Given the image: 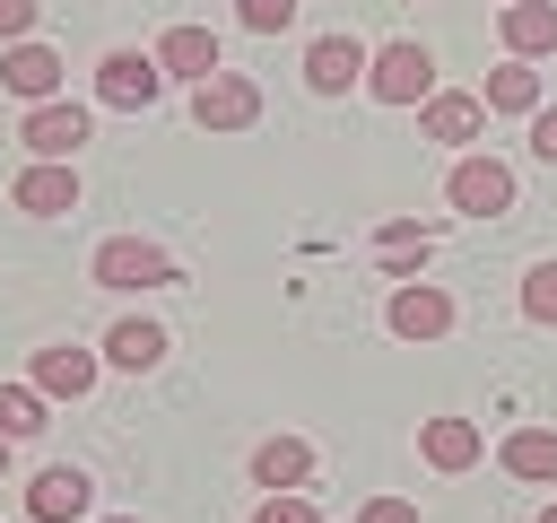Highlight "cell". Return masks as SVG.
<instances>
[{"instance_id":"cell-1","label":"cell","mask_w":557,"mask_h":523,"mask_svg":"<svg viewBox=\"0 0 557 523\" xmlns=\"http://www.w3.org/2000/svg\"><path fill=\"white\" fill-rule=\"evenodd\" d=\"M87 279L113 288V296H148V288H174L183 262H174L157 235H104V244L87 253Z\"/></svg>"},{"instance_id":"cell-2","label":"cell","mask_w":557,"mask_h":523,"mask_svg":"<svg viewBox=\"0 0 557 523\" xmlns=\"http://www.w3.org/2000/svg\"><path fill=\"white\" fill-rule=\"evenodd\" d=\"M366 96H374V105H426V96H435V52H426L418 35L374 44V61H366Z\"/></svg>"},{"instance_id":"cell-3","label":"cell","mask_w":557,"mask_h":523,"mask_svg":"<svg viewBox=\"0 0 557 523\" xmlns=\"http://www.w3.org/2000/svg\"><path fill=\"white\" fill-rule=\"evenodd\" d=\"M165 87H174V78H165V61H157V52H139V44H113V52L96 61V105H113V113H148Z\"/></svg>"},{"instance_id":"cell-4","label":"cell","mask_w":557,"mask_h":523,"mask_svg":"<svg viewBox=\"0 0 557 523\" xmlns=\"http://www.w3.org/2000/svg\"><path fill=\"white\" fill-rule=\"evenodd\" d=\"M191 122H200L209 139H226V131H252V122H261V78H244V70H218V78H200V87H191Z\"/></svg>"},{"instance_id":"cell-5","label":"cell","mask_w":557,"mask_h":523,"mask_svg":"<svg viewBox=\"0 0 557 523\" xmlns=\"http://www.w3.org/2000/svg\"><path fill=\"white\" fill-rule=\"evenodd\" d=\"M87 131H96V105H78V96H52V105H26V113H17L26 157H78Z\"/></svg>"},{"instance_id":"cell-6","label":"cell","mask_w":557,"mask_h":523,"mask_svg":"<svg viewBox=\"0 0 557 523\" xmlns=\"http://www.w3.org/2000/svg\"><path fill=\"white\" fill-rule=\"evenodd\" d=\"M444 200L461 209V218H505L513 209V166L505 157H453V174H444Z\"/></svg>"},{"instance_id":"cell-7","label":"cell","mask_w":557,"mask_h":523,"mask_svg":"<svg viewBox=\"0 0 557 523\" xmlns=\"http://www.w3.org/2000/svg\"><path fill=\"white\" fill-rule=\"evenodd\" d=\"M453 323H461V305H453L435 279H400V288L383 296V331H392V340H444Z\"/></svg>"},{"instance_id":"cell-8","label":"cell","mask_w":557,"mask_h":523,"mask_svg":"<svg viewBox=\"0 0 557 523\" xmlns=\"http://www.w3.org/2000/svg\"><path fill=\"white\" fill-rule=\"evenodd\" d=\"M0 87L17 96V105H52V96H70V61L52 52V44H0Z\"/></svg>"},{"instance_id":"cell-9","label":"cell","mask_w":557,"mask_h":523,"mask_svg":"<svg viewBox=\"0 0 557 523\" xmlns=\"http://www.w3.org/2000/svg\"><path fill=\"white\" fill-rule=\"evenodd\" d=\"M96 375H104V349H78V340H44L35 366H26V384H35L44 401H87Z\"/></svg>"},{"instance_id":"cell-10","label":"cell","mask_w":557,"mask_h":523,"mask_svg":"<svg viewBox=\"0 0 557 523\" xmlns=\"http://www.w3.org/2000/svg\"><path fill=\"white\" fill-rule=\"evenodd\" d=\"M87 506H96V479L78 462H44L26 479V523H87Z\"/></svg>"},{"instance_id":"cell-11","label":"cell","mask_w":557,"mask_h":523,"mask_svg":"<svg viewBox=\"0 0 557 523\" xmlns=\"http://www.w3.org/2000/svg\"><path fill=\"white\" fill-rule=\"evenodd\" d=\"M487 131V96H470V87H435L426 105H418V139H435V148H470Z\"/></svg>"},{"instance_id":"cell-12","label":"cell","mask_w":557,"mask_h":523,"mask_svg":"<svg viewBox=\"0 0 557 523\" xmlns=\"http://www.w3.org/2000/svg\"><path fill=\"white\" fill-rule=\"evenodd\" d=\"M9 200L26 218H70L78 209V157H26V174L9 183Z\"/></svg>"},{"instance_id":"cell-13","label":"cell","mask_w":557,"mask_h":523,"mask_svg":"<svg viewBox=\"0 0 557 523\" xmlns=\"http://www.w3.org/2000/svg\"><path fill=\"white\" fill-rule=\"evenodd\" d=\"M366 61H374V52H366L357 35H313V44H305V87H313V96H348V87H366Z\"/></svg>"},{"instance_id":"cell-14","label":"cell","mask_w":557,"mask_h":523,"mask_svg":"<svg viewBox=\"0 0 557 523\" xmlns=\"http://www.w3.org/2000/svg\"><path fill=\"white\" fill-rule=\"evenodd\" d=\"M148 52H157V61H165V78H183V87H200V78H218V70H226V44H218L209 26H165Z\"/></svg>"},{"instance_id":"cell-15","label":"cell","mask_w":557,"mask_h":523,"mask_svg":"<svg viewBox=\"0 0 557 523\" xmlns=\"http://www.w3.org/2000/svg\"><path fill=\"white\" fill-rule=\"evenodd\" d=\"M479 453H487L479 418H426V427H418V462H426V471H444V479L479 471Z\"/></svg>"},{"instance_id":"cell-16","label":"cell","mask_w":557,"mask_h":523,"mask_svg":"<svg viewBox=\"0 0 557 523\" xmlns=\"http://www.w3.org/2000/svg\"><path fill=\"white\" fill-rule=\"evenodd\" d=\"M496 44L513 61H548L557 52V0H505L496 9Z\"/></svg>"},{"instance_id":"cell-17","label":"cell","mask_w":557,"mask_h":523,"mask_svg":"<svg viewBox=\"0 0 557 523\" xmlns=\"http://www.w3.org/2000/svg\"><path fill=\"white\" fill-rule=\"evenodd\" d=\"M165 323H148V314H122L113 331H104V366H122V375H157L165 366Z\"/></svg>"},{"instance_id":"cell-18","label":"cell","mask_w":557,"mask_h":523,"mask_svg":"<svg viewBox=\"0 0 557 523\" xmlns=\"http://www.w3.org/2000/svg\"><path fill=\"white\" fill-rule=\"evenodd\" d=\"M479 96H487V113H513V122H531V113L548 105V87H540V61H513V52L487 70V87H479Z\"/></svg>"},{"instance_id":"cell-19","label":"cell","mask_w":557,"mask_h":523,"mask_svg":"<svg viewBox=\"0 0 557 523\" xmlns=\"http://www.w3.org/2000/svg\"><path fill=\"white\" fill-rule=\"evenodd\" d=\"M305 479H313V445H305V436H261V445H252V488H261V497L305 488Z\"/></svg>"},{"instance_id":"cell-20","label":"cell","mask_w":557,"mask_h":523,"mask_svg":"<svg viewBox=\"0 0 557 523\" xmlns=\"http://www.w3.org/2000/svg\"><path fill=\"white\" fill-rule=\"evenodd\" d=\"M496 462L522 479V488H557V427H513L496 445Z\"/></svg>"},{"instance_id":"cell-21","label":"cell","mask_w":557,"mask_h":523,"mask_svg":"<svg viewBox=\"0 0 557 523\" xmlns=\"http://www.w3.org/2000/svg\"><path fill=\"white\" fill-rule=\"evenodd\" d=\"M374 262H383L392 279H418V270L435 262V227H418V218H392V227H374Z\"/></svg>"},{"instance_id":"cell-22","label":"cell","mask_w":557,"mask_h":523,"mask_svg":"<svg viewBox=\"0 0 557 523\" xmlns=\"http://www.w3.org/2000/svg\"><path fill=\"white\" fill-rule=\"evenodd\" d=\"M44 427H52V401H44L35 384H0V436H9V445H35Z\"/></svg>"},{"instance_id":"cell-23","label":"cell","mask_w":557,"mask_h":523,"mask_svg":"<svg viewBox=\"0 0 557 523\" xmlns=\"http://www.w3.org/2000/svg\"><path fill=\"white\" fill-rule=\"evenodd\" d=\"M522 314H531V323H540V331H557V253H548V262H531V270H522Z\"/></svg>"},{"instance_id":"cell-24","label":"cell","mask_w":557,"mask_h":523,"mask_svg":"<svg viewBox=\"0 0 557 523\" xmlns=\"http://www.w3.org/2000/svg\"><path fill=\"white\" fill-rule=\"evenodd\" d=\"M235 26H252V35H287V26H296V0H235Z\"/></svg>"},{"instance_id":"cell-25","label":"cell","mask_w":557,"mask_h":523,"mask_svg":"<svg viewBox=\"0 0 557 523\" xmlns=\"http://www.w3.org/2000/svg\"><path fill=\"white\" fill-rule=\"evenodd\" d=\"M252 523H322V506H313L305 488H278V497H261V506H252Z\"/></svg>"},{"instance_id":"cell-26","label":"cell","mask_w":557,"mask_h":523,"mask_svg":"<svg viewBox=\"0 0 557 523\" xmlns=\"http://www.w3.org/2000/svg\"><path fill=\"white\" fill-rule=\"evenodd\" d=\"M35 17H44V0H0V44H26Z\"/></svg>"},{"instance_id":"cell-27","label":"cell","mask_w":557,"mask_h":523,"mask_svg":"<svg viewBox=\"0 0 557 523\" xmlns=\"http://www.w3.org/2000/svg\"><path fill=\"white\" fill-rule=\"evenodd\" d=\"M357 523H418V506H409V497H366Z\"/></svg>"},{"instance_id":"cell-28","label":"cell","mask_w":557,"mask_h":523,"mask_svg":"<svg viewBox=\"0 0 557 523\" xmlns=\"http://www.w3.org/2000/svg\"><path fill=\"white\" fill-rule=\"evenodd\" d=\"M531 157H540V166H557V105H540V113H531Z\"/></svg>"},{"instance_id":"cell-29","label":"cell","mask_w":557,"mask_h":523,"mask_svg":"<svg viewBox=\"0 0 557 523\" xmlns=\"http://www.w3.org/2000/svg\"><path fill=\"white\" fill-rule=\"evenodd\" d=\"M9 453H17V445H9V436H0V471H9Z\"/></svg>"},{"instance_id":"cell-30","label":"cell","mask_w":557,"mask_h":523,"mask_svg":"<svg viewBox=\"0 0 557 523\" xmlns=\"http://www.w3.org/2000/svg\"><path fill=\"white\" fill-rule=\"evenodd\" d=\"M540 523H557V497H548V506H540Z\"/></svg>"},{"instance_id":"cell-31","label":"cell","mask_w":557,"mask_h":523,"mask_svg":"<svg viewBox=\"0 0 557 523\" xmlns=\"http://www.w3.org/2000/svg\"><path fill=\"white\" fill-rule=\"evenodd\" d=\"M104 523H139V514H104Z\"/></svg>"},{"instance_id":"cell-32","label":"cell","mask_w":557,"mask_h":523,"mask_svg":"<svg viewBox=\"0 0 557 523\" xmlns=\"http://www.w3.org/2000/svg\"><path fill=\"white\" fill-rule=\"evenodd\" d=\"M496 9H505V0H496Z\"/></svg>"}]
</instances>
